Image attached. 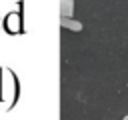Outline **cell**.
<instances>
[{
    "instance_id": "cell-4",
    "label": "cell",
    "mask_w": 128,
    "mask_h": 120,
    "mask_svg": "<svg viewBox=\"0 0 128 120\" xmlns=\"http://www.w3.org/2000/svg\"><path fill=\"white\" fill-rule=\"evenodd\" d=\"M60 8H62V16L64 18H72V14H74V0H62Z\"/></svg>"
},
{
    "instance_id": "cell-3",
    "label": "cell",
    "mask_w": 128,
    "mask_h": 120,
    "mask_svg": "<svg viewBox=\"0 0 128 120\" xmlns=\"http://www.w3.org/2000/svg\"><path fill=\"white\" fill-rule=\"evenodd\" d=\"M60 26L62 28H68V30H72V32H80L82 30V22H78V20H74V18H60Z\"/></svg>"
},
{
    "instance_id": "cell-5",
    "label": "cell",
    "mask_w": 128,
    "mask_h": 120,
    "mask_svg": "<svg viewBox=\"0 0 128 120\" xmlns=\"http://www.w3.org/2000/svg\"><path fill=\"white\" fill-rule=\"evenodd\" d=\"M0 24H2V22H0Z\"/></svg>"
},
{
    "instance_id": "cell-2",
    "label": "cell",
    "mask_w": 128,
    "mask_h": 120,
    "mask_svg": "<svg viewBox=\"0 0 128 120\" xmlns=\"http://www.w3.org/2000/svg\"><path fill=\"white\" fill-rule=\"evenodd\" d=\"M4 28H6L10 34H16V32H20V30H22L20 16H18L16 12H10V14L6 16V20H4Z\"/></svg>"
},
{
    "instance_id": "cell-1",
    "label": "cell",
    "mask_w": 128,
    "mask_h": 120,
    "mask_svg": "<svg viewBox=\"0 0 128 120\" xmlns=\"http://www.w3.org/2000/svg\"><path fill=\"white\" fill-rule=\"evenodd\" d=\"M4 78H2V100H4V104H6V108H10L14 102H16V98H18V82H16V78L12 76V72L10 70H4Z\"/></svg>"
}]
</instances>
